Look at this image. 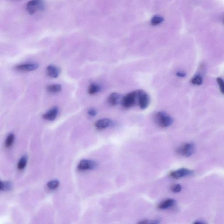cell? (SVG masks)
<instances>
[{
    "mask_svg": "<svg viewBox=\"0 0 224 224\" xmlns=\"http://www.w3.org/2000/svg\"><path fill=\"white\" fill-rule=\"evenodd\" d=\"M27 161V156L26 155H23L20 159L19 160L18 164V169L19 170H22L25 168Z\"/></svg>",
    "mask_w": 224,
    "mask_h": 224,
    "instance_id": "16",
    "label": "cell"
},
{
    "mask_svg": "<svg viewBox=\"0 0 224 224\" xmlns=\"http://www.w3.org/2000/svg\"></svg>",
    "mask_w": 224,
    "mask_h": 224,
    "instance_id": "27",
    "label": "cell"
},
{
    "mask_svg": "<svg viewBox=\"0 0 224 224\" xmlns=\"http://www.w3.org/2000/svg\"><path fill=\"white\" fill-rule=\"evenodd\" d=\"M193 171L186 168H182L172 171L170 173V176L174 179H180L184 177L189 176L193 174Z\"/></svg>",
    "mask_w": 224,
    "mask_h": 224,
    "instance_id": "7",
    "label": "cell"
},
{
    "mask_svg": "<svg viewBox=\"0 0 224 224\" xmlns=\"http://www.w3.org/2000/svg\"><path fill=\"white\" fill-rule=\"evenodd\" d=\"M88 113L91 117H95L97 114V111L94 108H92L89 110Z\"/></svg>",
    "mask_w": 224,
    "mask_h": 224,
    "instance_id": "25",
    "label": "cell"
},
{
    "mask_svg": "<svg viewBox=\"0 0 224 224\" xmlns=\"http://www.w3.org/2000/svg\"><path fill=\"white\" fill-rule=\"evenodd\" d=\"M101 89L100 87L96 84H92L89 86L88 93L90 95H94L98 93Z\"/></svg>",
    "mask_w": 224,
    "mask_h": 224,
    "instance_id": "15",
    "label": "cell"
},
{
    "mask_svg": "<svg viewBox=\"0 0 224 224\" xmlns=\"http://www.w3.org/2000/svg\"><path fill=\"white\" fill-rule=\"evenodd\" d=\"M195 146L193 143H187L181 146L177 150L179 155L185 157H189L194 154Z\"/></svg>",
    "mask_w": 224,
    "mask_h": 224,
    "instance_id": "5",
    "label": "cell"
},
{
    "mask_svg": "<svg viewBox=\"0 0 224 224\" xmlns=\"http://www.w3.org/2000/svg\"><path fill=\"white\" fill-rule=\"evenodd\" d=\"M217 83L219 85L221 92L224 95V81L222 78H217Z\"/></svg>",
    "mask_w": 224,
    "mask_h": 224,
    "instance_id": "23",
    "label": "cell"
},
{
    "mask_svg": "<svg viewBox=\"0 0 224 224\" xmlns=\"http://www.w3.org/2000/svg\"><path fill=\"white\" fill-rule=\"evenodd\" d=\"M137 100L139 107L141 110H145L149 104V97L147 93L143 90L137 91Z\"/></svg>",
    "mask_w": 224,
    "mask_h": 224,
    "instance_id": "3",
    "label": "cell"
},
{
    "mask_svg": "<svg viewBox=\"0 0 224 224\" xmlns=\"http://www.w3.org/2000/svg\"><path fill=\"white\" fill-rule=\"evenodd\" d=\"M171 190L174 193H179L182 190V186L180 184H175L171 187Z\"/></svg>",
    "mask_w": 224,
    "mask_h": 224,
    "instance_id": "24",
    "label": "cell"
},
{
    "mask_svg": "<svg viewBox=\"0 0 224 224\" xmlns=\"http://www.w3.org/2000/svg\"><path fill=\"white\" fill-rule=\"evenodd\" d=\"M112 122L109 119L104 118L98 120L95 124V127L98 130H103L112 125Z\"/></svg>",
    "mask_w": 224,
    "mask_h": 224,
    "instance_id": "10",
    "label": "cell"
},
{
    "mask_svg": "<svg viewBox=\"0 0 224 224\" xmlns=\"http://www.w3.org/2000/svg\"><path fill=\"white\" fill-rule=\"evenodd\" d=\"M97 167V163L94 161L90 160L83 159L81 160L78 165V168L79 170H93Z\"/></svg>",
    "mask_w": 224,
    "mask_h": 224,
    "instance_id": "6",
    "label": "cell"
},
{
    "mask_svg": "<svg viewBox=\"0 0 224 224\" xmlns=\"http://www.w3.org/2000/svg\"><path fill=\"white\" fill-rule=\"evenodd\" d=\"M121 95L118 93H112L109 96L108 103L111 106H116L119 101Z\"/></svg>",
    "mask_w": 224,
    "mask_h": 224,
    "instance_id": "12",
    "label": "cell"
},
{
    "mask_svg": "<svg viewBox=\"0 0 224 224\" xmlns=\"http://www.w3.org/2000/svg\"><path fill=\"white\" fill-rule=\"evenodd\" d=\"M58 113V109L57 107H53L48 110L43 115L44 119L49 121H53L55 120Z\"/></svg>",
    "mask_w": 224,
    "mask_h": 224,
    "instance_id": "9",
    "label": "cell"
},
{
    "mask_svg": "<svg viewBox=\"0 0 224 224\" xmlns=\"http://www.w3.org/2000/svg\"><path fill=\"white\" fill-rule=\"evenodd\" d=\"M62 87L59 84H52L48 85L47 87V91L50 93H57L61 92Z\"/></svg>",
    "mask_w": 224,
    "mask_h": 224,
    "instance_id": "14",
    "label": "cell"
},
{
    "mask_svg": "<svg viewBox=\"0 0 224 224\" xmlns=\"http://www.w3.org/2000/svg\"><path fill=\"white\" fill-rule=\"evenodd\" d=\"M176 203L175 200L173 199H168L160 203L158 205V208L160 209H165L172 207Z\"/></svg>",
    "mask_w": 224,
    "mask_h": 224,
    "instance_id": "13",
    "label": "cell"
},
{
    "mask_svg": "<svg viewBox=\"0 0 224 224\" xmlns=\"http://www.w3.org/2000/svg\"><path fill=\"white\" fill-rule=\"evenodd\" d=\"M160 220L159 219L153 220H144L141 221V222H139L138 223L139 224H158L159 223Z\"/></svg>",
    "mask_w": 224,
    "mask_h": 224,
    "instance_id": "22",
    "label": "cell"
},
{
    "mask_svg": "<svg viewBox=\"0 0 224 224\" xmlns=\"http://www.w3.org/2000/svg\"><path fill=\"white\" fill-rule=\"evenodd\" d=\"M176 76L181 78H184L186 76V74L183 71H178L176 73Z\"/></svg>",
    "mask_w": 224,
    "mask_h": 224,
    "instance_id": "26",
    "label": "cell"
},
{
    "mask_svg": "<svg viewBox=\"0 0 224 224\" xmlns=\"http://www.w3.org/2000/svg\"><path fill=\"white\" fill-rule=\"evenodd\" d=\"M15 136L13 134H10L7 136L5 141V145L6 147L9 148L11 146L14 141Z\"/></svg>",
    "mask_w": 224,
    "mask_h": 224,
    "instance_id": "18",
    "label": "cell"
},
{
    "mask_svg": "<svg viewBox=\"0 0 224 224\" xmlns=\"http://www.w3.org/2000/svg\"><path fill=\"white\" fill-rule=\"evenodd\" d=\"M59 185V182L57 180H53L48 182V188L51 190H54L57 188Z\"/></svg>",
    "mask_w": 224,
    "mask_h": 224,
    "instance_id": "20",
    "label": "cell"
},
{
    "mask_svg": "<svg viewBox=\"0 0 224 224\" xmlns=\"http://www.w3.org/2000/svg\"><path fill=\"white\" fill-rule=\"evenodd\" d=\"M155 117L157 124L163 128L171 126L173 122V119L165 112H157L155 114Z\"/></svg>",
    "mask_w": 224,
    "mask_h": 224,
    "instance_id": "1",
    "label": "cell"
},
{
    "mask_svg": "<svg viewBox=\"0 0 224 224\" xmlns=\"http://www.w3.org/2000/svg\"><path fill=\"white\" fill-rule=\"evenodd\" d=\"M137 99V91L128 93L122 98V106L126 109L131 107L135 104Z\"/></svg>",
    "mask_w": 224,
    "mask_h": 224,
    "instance_id": "4",
    "label": "cell"
},
{
    "mask_svg": "<svg viewBox=\"0 0 224 224\" xmlns=\"http://www.w3.org/2000/svg\"><path fill=\"white\" fill-rule=\"evenodd\" d=\"M163 21V18L159 16H155L153 17L151 21V23L153 25H158L160 24Z\"/></svg>",
    "mask_w": 224,
    "mask_h": 224,
    "instance_id": "21",
    "label": "cell"
},
{
    "mask_svg": "<svg viewBox=\"0 0 224 224\" xmlns=\"http://www.w3.org/2000/svg\"><path fill=\"white\" fill-rule=\"evenodd\" d=\"M44 7L43 0H31L26 5L27 11L30 15L34 14L37 11L43 10Z\"/></svg>",
    "mask_w": 224,
    "mask_h": 224,
    "instance_id": "2",
    "label": "cell"
},
{
    "mask_svg": "<svg viewBox=\"0 0 224 224\" xmlns=\"http://www.w3.org/2000/svg\"><path fill=\"white\" fill-rule=\"evenodd\" d=\"M12 188V184L10 182L6 181L2 182L1 181L0 184V189L3 191H8L11 190Z\"/></svg>",
    "mask_w": 224,
    "mask_h": 224,
    "instance_id": "17",
    "label": "cell"
},
{
    "mask_svg": "<svg viewBox=\"0 0 224 224\" xmlns=\"http://www.w3.org/2000/svg\"><path fill=\"white\" fill-rule=\"evenodd\" d=\"M47 73L48 76L53 79H55L59 75L60 69L54 65H49L47 68Z\"/></svg>",
    "mask_w": 224,
    "mask_h": 224,
    "instance_id": "11",
    "label": "cell"
},
{
    "mask_svg": "<svg viewBox=\"0 0 224 224\" xmlns=\"http://www.w3.org/2000/svg\"><path fill=\"white\" fill-rule=\"evenodd\" d=\"M191 82L194 85H201L203 82L202 77L200 75H196L192 79Z\"/></svg>",
    "mask_w": 224,
    "mask_h": 224,
    "instance_id": "19",
    "label": "cell"
},
{
    "mask_svg": "<svg viewBox=\"0 0 224 224\" xmlns=\"http://www.w3.org/2000/svg\"><path fill=\"white\" fill-rule=\"evenodd\" d=\"M39 65L36 63H26L17 65L15 69L20 71L29 72L34 71L38 69Z\"/></svg>",
    "mask_w": 224,
    "mask_h": 224,
    "instance_id": "8",
    "label": "cell"
}]
</instances>
